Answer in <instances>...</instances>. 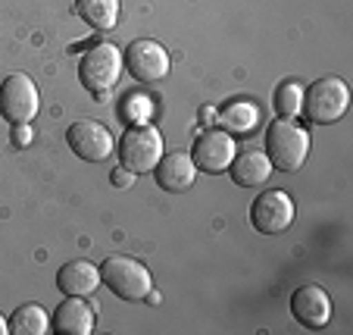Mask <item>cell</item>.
<instances>
[{"mask_svg": "<svg viewBox=\"0 0 353 335\" xmlns=\"http://www.w3.org/2000/svg\"><path fill=\"white\" fill-rule=\"evenodd\" d=\"M350 107V88L338 75H322V79L310 82L303 88V101H300V113L307 116L313 126H328L338 122Z\"/></svg>", "mask_w": 353, "mask_h": 335, "instance_id": "6da1fadb", "label": "cell"}, {"mask_svg": "<svg viewBox=\"0 0 353 335\" xmlns=\"http://www.w3.org/2000/svg\"><path fill=\"white\" fill-rule=\"evenodd\" d=\"M100 282L122 301H147L154 295V276L141 260L125 254H113L100 267Z\"/></svg>", "mask_w": 353, "mask_h": 335, "instance_id": "7a4b0ae2", "label": "cell"}, {"mask_svg": "<svg viewBox=\"0 0 353 335\" xmlns=\"http://www.w3.org/2000/svg\"><path fill=\"white\" fill-rule=\"evenodd\" d=\"M310 154V132L294 119H275L266 128V157L272 169L294 173L307 163Z\"/></svg>", "mask_w": 353, "mask_h": 335, "instance_id": "3957f363", "label": "cell"}, {"mask_svg": "<svg viewBox=\"0 0 353 335\" xmlns=\"http://www.w3.org/2000/svg\"><path fill=\"white\" fill-rule=\"evenodd\" d=\"M163 157V132L150 122H134L125 128L119 141V160L128 173H154V166Z\"/></svg>", "mask_w": 353, "mask_h": 335, "instance_id": "277c9868", "label": "cell"}, {"mask_svg": "<svg viewBox=\"0 0 353 335\" xmlns=\"http://www.w3.org/2000/svg\"><path fill=\"white\" fill-rule=\"evenodd\" d=\"M122 66H125L122 50L116 44H110V41H103V44H94L91 50H85V57L79 63V82L94 97H103L119 82Z\"/></svg>", "mask_w": 353, "mask_h": 335, "instance_id": "5b68a950", "label": "cell"}, {"mask_svg": "<svg viewBox=\"0 0 353 335\" xmlns=\"http://www.w3.org/2000/svg\"><path fill=\"white\" fill-rule=\"evenodd\" d=\"M41 110L38 85L26 73H13L0 85V116L10 126H28Z\"/></svg>", "mask_w": 353, "mask_h": 335, "instance_id": "8992f818", "label": "cell"}, {"mask_svg": "<svg viewBox=\"0 0 353 335\" xmlns=\"http://www.w3.org/2000/svg\"><path fill=\"white\" fill-rule=\"evenodd\" d=\"M234 154V135L222 132V128H207V132H200L197 141H194V151H191V160L197 169L210 175H219V173H228L232 166Z\"/></svg>", "mask_w": 353, "mask_h": 335, "instance_id": "52a82bcc", "label": "cell"}, {"mask_svg": "<svg viewBox=\"0 0 353 335\" xmlns=\"http://www.w3.org/2000/svg\"><path fill=\"white\" fill-rule=\"evenodd\" d=\"M122 63L128 66V75H134L138 82H160V79H166L169 66H172L166 47L154 38L132 41L128 50H125V57H122Z\"/></svg>", "mask_w": 353, "mask_h": 335, "instance_id": "ba28073f", "label": "cell"}, {"mask_svg": "<svg viewBox=\"0 0 353 335\" xmlns=\"http://www.w3.org/2000/svg\"><path fill=\"white\" fill-rule=\"evenodd\" d=\"M250 222L263 235H279L294 222V201L281 188H269L250 204Z\"/></svg>", "mask_w": 353, "mask_h": 335, "instance_id": "9c48e42d", "label": "cell"}, {"mask_svg": "<svg viewBox=\"0 0 353 335\" xmlns=\"http://www.w3.org/2000/svg\"><path fill=\"white\" fill-rule=\"evenodd\" d=\"M69 148L88 163H103L113 154V132L97 119H75L66 132Z\"/></svg>", "mask_w": 353, "mask_h": 335, "instance_id": "30bf717a", "label": "cell"}, {"mask_svg": "<svg viewBox=\"0 0 353 335\" xmlns=\"http://www.w3.org/2000/svg\"><path fill=\"white\" fill-rule=\"evenodd\" d=\"M291 314L300 326L325 329L332 323V295L322 285H300L291 295Z\"/></svg>", "mask_w": 353, "mask_h": 335, "instance_id": "8fae6325", "label": "cell"}, {"mask_svg": "<svg viewBox=\"0 0 353 335\" xmlns=\"http://www.w3.org/2000/svg\"><path fill=\"white\" fill-rule=\"evenodd\" d=\"M197 173L200 169L194 166L191 154H185V151L163 154L160 163L154 166L157 185H160L163 191H169V195H181V191H188V188L194 185V179H197Z\"/></svg>", "mask_w": 353, "mask_h": 335, "instance_id": "7c38bea8", "label": "cell"}, {"mask_svg": "<svg viewBox=\"0 0 353 335\" xmlns=\"http://www.w3.org/2000/svg\"><path fill=\"white\" fill-rule=\"evenodd\" d=\"M100 285V267L91 260H69L57 269V289L66 298H88Z\"/></svg>", "mask_w": 353, "mask_h": 335, "instance_id": "4fadbf2b", "label": "cell"}, {"mask_svg": "<svg viewBox=\"0 0 353 335\" xmlns=\"http://www.w3.org/2000/svg\"><path fill=\"white\" fill-rule=\"evenodd\" d=\"M228 175H232L234 185L241 188H256V185H266V179L272 175V163H269L266 151H238L228 166Z\"/></svg>", "mask_w": 353, "mask_h": 335, "instance_id": "5bb4252c", "label": "cell"}, {"mask_svg": "<svg viewBox=\"0 0 353 335\" xmlns=\"http://www.w3.org/2000/svg\"><path fill=\"white\" fill-rule=\"evenodd\" d=\"M54 332L60 335H91L94 332V310L81 298H69L60 301V307L54 310Z\"/></svg>", "mask_w": 353, "mask_h": 335, "instance_id": "9a60e30c", "label": "cell"}, {"mask_svg": "<svg viewBox=\"0 0 353 335\" xmlns=\"http://www.w3.org/2000/svg\"><path fill=\"white\" fill-rule=\"evenodd\" d=\"M216 126L228 135H250L260 126V107L247 97H238V101H228L225 107L216 113Z\"/></svg>", "mask_w": 353, "mask_h": 335, "instance_id": "2e32d148", "label": "cell"}, {"mask_svg": "<svg viewBox=\"0 0 353 335\" xmlns=\"http://www.w3.org/2000/svg\"><path fill=\"white\" fill-rule=\"evenodd\" d=\"M75 13L97 32L116 28L119 19V0H75Z\"/></svg>", "mask_w": 353, "mask_h": 335, "instance_id": "e0dca14e", "label": "cell"}, {"mask_svg": "<svg viewBox=\"0 0 353 335\" xmlns=\"http://www.w3.org/2000/svg\"><path fill=\"white\" fill-rule=\"evenodd\" d=\"M7 326L13 335H44L47 329H50V316H47V310L38 307V304H22V307L13 310Z\"/></svg>", "mask_w": 353, "mask_h": 335, "instance_id": "ac0fdd59", "label": "cell"}, {"mask_svg": "<svg viewBox=\"0 0 353 335\" xmlns=\"http://www.w3.org/2000/svg\"><path fill=\"white\" fill-rule=\"evenodd\" d=\"M300 101H303V88L297 85V82H281L279 88H275V113L281 116V119H294V116L300 113Z\"/></svg>", "mask_w": 353, "mask_h": 335, "instance_id": "d6986e66", "label": "cell"}, {"mask_svg": "<svg viewBox=\"0 0 353 335\" xmlns=\"http://www.w3.org/2000/svg\"><path fill=\"white\" fill-rule=\"evenodd\" d=\"M28 141H32V128L28 126H13V144L16 148H26Z\"/></svg>", "mask_w": 353, "mask_h": 335, "instance_id": "ffe728a7", "label": "cell"}, {"mask_svg": "<svg viewBox=\"0 0 353 335\" xmlns=\"http://www.w3.org/2000/svg\"><path fill=\"white\" fill-rule=\"evenodd\" d=\"M113 182H116V185H132V182H134V173H128V169L122 166V169H116V173H113Z\"/></svg>", "mask_w": 353, "mask_h": 335, "instance_id": "44dd1931", "label": "cell"}, {"mask_svg": "<svg viewBox=\"0 0 353 335\" xmlns=\"http://www.w3.org/2000/svg\"><path fill=\"white\" fill-rule=\"evenodd\" d=\"M200 122H207V126H210V122H216V110H200Z\"/></svg>", "mask_w": 353, "mask_h": 335, "instance_id": "7402d4cb", "label": "cell"}, {"mask_svg": "<svg viewBox=\"0 0 353 335\" xmlns=\"http://www.w3.org/2000/svg\"><path fill=\"white\" fill-rule=\"evenodd\" d=\"M7 332H10V326H7V320L0 316V335H7Z\"/></svg>", "mask_w": 353, "mask_h": 335, "instance_id": "603a6c76", "label": "cell"}]
</instances>
